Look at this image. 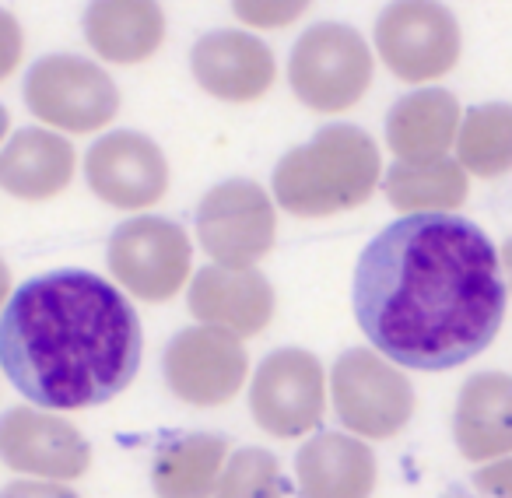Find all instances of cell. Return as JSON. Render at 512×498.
Wrapping results in <instances>:
<instances>
[{"instance_id":"obj_1","label":"cell","mask_w":512,"mask_h":498,"mask_svg":"<svg viewBox=\"0 0 512 498\" xmlns=\"http://www.w3.org/2000/svg\"><path fill=\"white\" fill-rule=\"evenodd\" d=\"M355 320L393 365L456 369L502 330V257L474 221L446 211L407 214L358 260Z\"/></svg>"},{"instance_id":"obj_2","label":"cell","mask_w":512,"mask_h":498,"mask_svg":"<svg viewBox=\"0 0 512 498\" xmlns=\"http://www.w3.org/2000/svg\"><path fill=\"white\" fill-rule=\"evenodd\" d=\"M141 351V320L127 295L88 271L32 278L0 313V369L50 411L113 400L134 383Z\"/></svg>"},{"instance_id":"obj_3","label":"cell","mask_w":512,"mask_h":498,"mask_svg":"<svg viewBox=\"0 0 512 498\" xmlns=\"http://www.w3.org/2000/svg\"><path fill=\"white\" fill-rule=\"evenodd\" d=\"M379 176L383 158L376 141L351 123H334L281 158L274 169V200L295 218H330L362 207Z\"/></svg>"},{"instance_id":"obj_4","label":"cell","mask_w":512,"mask_h":498,"mask_svg":"<svg viewBox=\"0 0 512 498\" xmlns=\"http://www.w3.org/2000/svg\"><path fill=\"white\" fill-rule=\"evenodd\" d=\"M376 60L362 32L351 25L320 22L302 32L288 60V85L313 113H348L365 99Z\"/></svg>"},{"instance_id":"obj_5","label":"cell","mask_w":512,"mask_h":498,"mask_svg":"<svg viewBox=\"0 0 512 498\" xmlns=\"http://www.w3.org/2000/svg\"><path fill=\"white\" fill-rule=\"evenodd\" d=\"M25 106L46 127L64 134H95L120 113V92L99 64L71 53H53L25 74Z\"/></svg>"},{"instance_id":"obj_6","label":"cell","mask_w":512,"mask_h":498,"mask_svg":"<svg viewBox=\"0 0 512 498\" xmlns=\"http://www.w3.org/2000/svg\"><path fill=\"white\" fill-rule=\"evenodd\" d=\"M376 53L407 85L439 81L460 64V25L439 0H393L376 22Z\"/></svg>"},{"instance_id":"obj_7","label":"cell","mask_w":512,"mask_h":498,"mask_svg":"<svg viewBox=\"0 0 512 498\" xmlns=\"http://www.w3.org/2000/svg\"><path fill=\"white\" fill-rule=\"evenodd\" d=\"M330 390L341 425L362 439H393L414 414L411 379L369 348H351L337 358Z\"/></svg>"},{"instance_id":"obj_8","label":"cell","mask_w":512,"mask_h":498,"mask_svg":"<svg viewBox=\"0 0 512 498\" xmlns=\"http://www.w3.org/2000/svg\"><path fill=\"white\" fill-rule=\"evenodd\" d=\"M197 235L214 264L256 267L278 239L274 200L253 179L218 183L197 207Z\"/></svg>"},{"instance_id":"obj_9","label":"cell","mask_w":512,"mask_h":498,"mask_svg":"<svg viewBox=\"0 0 512 498\" xmlns=\"http://www.w3.org/2000/svg\"><path fill=\"white\" fill-rule=\"evenodd\" d=\"M327 383L316 355L302 348H281L267 355L249 386V411L256 425L278 439H299L323 421Z\"/></svg>"},{"instance_id":"obj_10","label":"cell","mask_w":512,"mask_h":498,"mask_svg":"<svg viewBox=\"0 0 512 498\" xmlns=\"http://www.w3.org/2000/svg\"><path fill=\"white\" fill-rule=\"evenodd\" d=\"M190 239L165 218H134L109 239V271L130 295L169 302L190 278Z\"/></svg>"},{"instance_id":"obj_11","label":"cell","mask_w":512,"mask_h":498,"mask_svg":"<svg viewBox=\"0 0 512 498\" xmlns=\"http://www.w3.org/2000/svg\"><path fill=\"white\" fill-rule=\"evenodd\" d=\"M165 383L183 404L218 407L242 390L249 372V355L242 341L218 327H190L176 334L162 358Z\"/></svg>"},{"instance_id":"obj_12","label":"cell","mask_w":512,"mask_h":498,"mask_svg":"<svg viewBox=\"0 0 512 498\" xmlns=\"http://www.w3.org/2000/svg\"><path fill=\"white\" fill-rule=\"evenodd\" d=\"M85 179L102 204L120 211H144L169 190V162L151 137L116 130L88 148Z\"/></svg>"},{"instance_id":"obj_13","label":"cell","mask_w":512,"mask_h":498,"mask_svg":"<svg viewBox=\"0 0 512 498\" xmlns=\"http://www.w3.org/2000/svg\"><path fill=\"white\" fill-rule=\"evenodd\" d=\"M0 460L18 474L74 481L92 463V449L71 421L36 407H15L0 418Z\"/></svg>"},{"instance_id":"obj_14","label":"cell","mask_w":512,"mask_h":498,"mask_svg":"<svg viewBox=\"0 0 512 498\" xmlns=\"http://www.w3.org/2000/svg\"><path fill=\"white\" fill-rule=\"evenodd\" d=\"M190 71L207 95L221 102L264 99L278 78V64L264 39L253 32H207L193 43Z\"/></svg>"},{"instance_id":"obj_15","label":"cell","mask_w":512,"mask_h":498,"mask_svg":"<svg viewBox=\"0 0 512 498\" xmlns=\"http://www.w3.org/2000/svg\"><path fill=\"white\" fill-rule=\"evenodd\" d=\"M190 313L207 327L253 337L274 316V288L253 267H204L190 285Z\"/></svg>"},{"instance_id":"obj_16","label":"cell","mask_w":512,"mask_h":498,"mask_svg":"<svg viewBox=\"0 0 512 498\" xmlns=\"http://www.w3.org/2000/svg\"><path fill=\"white\" fill-rule=\"evenodd\" d=\"M81 25L95 57L120 67L144 64L165 43V11L158 0H92Z\"/></svg>"},{"instance_id":"obj_17","label":"cell","mask_w":512,"mask_h":498,"mask_svg":"<svg viewBox=\"0 0 512 498\" xmlns=\"http://www.w3.org/2000/svg\"><path fill=\"white\" fill-rule=\"evenodd\" d=\"M453 435L470 463L502 460L512 453V376L481 372L460 390Z\"/></svg>"},{"instance_id":"obj_18","label":"cell","mask_w":512,"mask_h":498,"mask_svg":"<svg viewBox=\"0 0 512 498\" xmlns=\"http://www.w3.org/2000/svg\"><path fill=\"white\" fill-rule=\"evenodd\" d=\"M299 498H369L376 488V456L362 439L323 432L295 456Z\"/></svg>"},{"instance_id":"obj_19","label":"cell","mask_w":512,"mask_h":498,"mask_svg":"<svg viewBox=\"0 0 512 498\" xmlns=\"http://www.w3.org/2000/svg\"><path fill=\"white\" fill-rule=\"evenodd\" d=\"M460 102L446 88H418L397 99L386 116V144L397 162H432L456 144L460 134Z\"/></svg>"},{"instance_id":"obj_20","label":"cell","mask_w":512,"mask_h":498,"mask_svg":"<svg viewBox=\"0 0 512 498\" xmlns=\"http://www.w3.org/2000/svg\"><path fill=\"white\" fill-rule=\"evenodd\" d=\"M74 179V148L53 130H18L0 148V190L18 200H53Z\"/></svg>"},{"instance_id":"obj_21","label":"cell","mask_w":512,"mask_h":498,"mask_svg":"<svg viewBox=\"0 0 512 498\" xmlns=\"http://www.w3.org/2000/svg\"><path fill=\"white\" fill-rule=\"evenodd\" d=\"M228 460V442L211 432L176 435L155 453L151 481L158 498H214Z\"/></svg>"},{"instance_id":"obj_22","label":"cell","mask_w":512,"mask_h":498,"mask_svg":"<svg viewBox=\"0 0 512 498\" xmlns=\"http://www.w3.org/2000/svg\"><path fill=\"white\" fill-rule=\"evenodd\" d=\"M383 193L397 211L407 214L456 211L467 200L470 183L467 169L442 155L432 162H397L383 176Z\"/></svg>"},{"instance_id":"obj_23","label":"cell","mask_w":512,"mask_h":498,"mask_svg":"<svg viewBox=\"0 0 512 498\" xmlns=\"http://www.w3.org/2000/svg\"><path fill=\"white\" fill-rule=\"evenodd\" d=\"M456 162L481 179H498L512 172V106L488 102L463 113L456 134Z\"/></svg>"},{"instance_id":"obj_24","label":"cell","mask_w":512,"mask_h":498,"mask_svg":"<svg viewBox=\"0 0 512 498\" xmlns=\"http://www.w3.org/2000/svg\"><path fill=\"white\" fill-rule=\"evenodd\" d=\"M214 498H285V477L267 449H239L225 463Z\"/></svg>"},{"instance_id":"obj_25","label":"cell","mask_w":512,"mask_h":498,"mask_svg":"<svg viewBox=\"0 0 512 498\" xmlns=\"http://www.w3.org/2000/svg\"><path fill=\"white\" fill-rule=\"evenodd\" d=\"M309 8H313V0H232L235 18L256 32L288 29V25L299 22Z\"/></svg>"},{"instance_id":"obj_26","label":"cell","mask_w":512,"mask_h":498,"mask_svg":"<svg viewBox=\"0 0 512 498\" xmlns=\"http://www.w3.org/2000/svg\"><path fill=\"white\" fill-rule=\"evenodd\" d=\"M25 57V32L11 11L0 8V81H8Z\"/></svg>"},{"instance_id":"obj_27","label":"cell","mask_w":512,"mask_h":498,"mask_svg":"<svg viewBox=\"0 0 512 498\" xmlns=\"http://www.w3.org/2000/svg\"><path fill=\"white\" fill-rule=\"evenodd\" d=\"M474 491L481 498H512V456H502L474 477Z\"/></svg>"},{"instance_id":"obj_28","label":"cell","mask_w":512,"mask_h":498,"mask_svg":"<svg viewBox=\"0 0 512 498\" xmlns=\"http://www.w3.org/2000/svg\"><path fill=\"white\" fill-rule=\"evenodd\" d=\"M0 498H78L57 481H15L0 491Z\"/></svg>"},{"instance_id":"obj_29","label":"cell","mask_w":512,"mask_h":498,"mask_svg":"<svg viewBox=\"0 0 512 498\" xmlns=\"http://www.w3.org/2000/svg\"><path fill=\"white\" fill-rule=\"evenodd\" d=\"M8 292H11V271H8V264L0 260V313H4V299H8Z\"/></svg>"},{"instance_id":"obj_30","label":"cell","mask_w":512,"mask_h":498,"mask_svg":"<svg viewBox=\"0 0 512 498\" xmlns=\"http://www.w3.org/2000/svg\"><path fill=\"white\" fill-rule=\"evenodd\" d=\"M502 267H505V274H509V288H512V239L505 242V249H502Z\"/></svg>"},{"instance_id":"obj_31","label":"cell","mask_w":512,"mask_h":498,"mask_svg":"<svg viewBox=\"0 0 512 498\" xmlns=\"http://www.w3.org/2000/svg\"><path fill=\"white\" fill-rule=\"evenodd\" d=\"M8 127H11V116H8V109L0 106V144H4V134H8Z\"/></svg>"}]
</instances>
